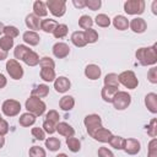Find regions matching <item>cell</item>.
<instances>
[{"label":"cell","instance_id":"1","mask_svg":"<svg viewBox=\"0 0 157 157\" xmlns=\"http://www.w3.org/2000/svg\"><path fill=\"white\" fill-rule=\"evenodd\" d=\"M136 59L142 66H153L157 63V45L139 48L135 53Z\"/></svg>","mask_w":157,"mask_h":157},{"label":"cell","instance_id":"2","mask_svg":"<svg viewBox=\"0 0 157 157\" xmlns=\"http://www.w3.org/2000/svg\"><path fill=\"white\" fill-rule=\"evenodd\" d=\"M25 107L27 109L28 113L36 115V117H40L44 114L45 112V103L38 98V97H34V96H29L27 99H26V103H25Z\"/></svg>","mask_w":157,"mask_h":157},{"label":"cell","instance_id":"3","mask_svg":"<svg viewBox=\"0 0 157 157\" xmlns=\"http://www.w3.org/2000/svg\"><path fill=\"white\" fill-rule=\"evenodd\" d=\"M118 80H119V85H123L128 90H134L139 85V80H137L135 72L131 70H126V71L120 72L118 75Z\"/></svg>","mask_w":157,"mask_h":157},{"label":"cell","instance_id":"4","mask_svg":"<svg viewBox=\"0 0 157 157\" xmlns=\"http://www.w3.org/2000/svg\"><path fill=\"white\" fill-rule=\"evenodd\" d=\"M83 124L86 126V130L88 132V135L92 137L93 134L102 128V118L98 114H88L83 119Z\"/></svg>","mask_w":157,"mask_h":157},{"label":"cell","instance_id":"5","mask_svg":"<svg viewBox=\"0 0 157 157\" xmlns=\"http://www.w3.org/2000/svg\"><path fill=\"white\" fill-rule=\"evenodd\" d=\"M114 108L117 110H124L126 109L131 103V96L126 91H118L112 101Z\"/></svg>","mask_w":157,"mask_h":157},{"label":"cell","instance_id":"6","mask_svg":"<svg viewBox=\"0 0 157 157\" xmlns=\"http://www.w3.org/2000/svg\"><path fill=\"white\" fill-rule=\"evenodd\" d=\"M47 10L55 17H61L66 12V1L65 0H48L45 2Z\"/></svg>","mask_w":157,"mask_h":157},{"label":"cell","instance_id":"7","mask_svg":"<svg viewBox=\"0 0 157 157\" xmlns=\"http://www.w3.org/2000/svg\"><path fill=\"white\" fill-rule=\"evenodd\" d=\"M6 71L12 80H21L23 76V67L16 59H9L6 61Z\"/></svg>","mask_w":157,"mask_h":157},{"label":"cell","instance_id":"8","mask_svg":"<svg viewBox=\"0 0 157 157\" xmlns=\"http://www.w3.org/2000/svg\"><path fill=\"white\" fill-rule=\"evenodd\" d=\"M21 103L16 99H6L1 105V110L6 117H16L21 112Z\"/></svg>","mask_w":157,"mask_h":157},{"label":"cell","instance_id":"9","mask_svg":"<svg viewBox=\"0 0 157 157\" xmlns=\"http://www.w3.org/2000/svg\"><path fill=\"white\" fill-rule=\"evenodd\" d=\"M144 0H128L124 2V11L128 15H141L145 11Z\"/></svg>","mask_w":157,"mask_h":157},{"label":"cell","instance_id":"10","mask_svg":"<svg viewBox=\"0 0 157 157\" xmlns=\"http://www.w3.org/2000/svg\"><path fill=\"white\" fill-rule=\"evenodd\" d=\"M123 150L125 153L128 155H137L141 150V144L139 140L136 139H132V137H129V139H124V145H123Z\"/></svg>","mask_w":157,"mask_h":157},{"label":"cell","instance_id":"11","mask_svg":"<svg viewBox=\"0 0 157 157\" xmlns=\"http://www.w3.org/2000/svg\"><path fill=\"white\" fill-rule=\"evenodd\" d=\"M69 53H70V47L64 42H58L53 45V54L58 59L66 58L69 55Z\"/></svg>","mask_w":157,"mask_h":157},{"label":"cell","instance_id":"12","mask_svg":"<svg viewBox=\"0 0 157 157\" xmlns=\"http://www.w3.org/2000/svg\"><path fill=\"white\" fill-rule=\"evenodd\" d=\"M70 87H71V82L65 76H59L54 80V88L58 93H65L70 90Z\"/></svg>","mask_w":157,"mask_h":157},{"label":"cell","instance_id":"13","mask_svg":"<svg viewBox=\"0 0 157 157\" xmlns=\"http://www.w3.org/2000/svg\"><path fill=\"white\" fill-rule=\"evenodd\" d=\"M129 27L134 33H144L147 29V23L142 17H135L129 21Z\"/></svg>","mask_w":157,"mask_h":157},{"label":"cell","instance_id":"14","mask_svg":"<svg viewBox=\"0 0 157 157\" xmlns=\"http://www.w3.org/2000/svg\"><path fill=\"white\" fill-rule=\"evenodd\" d=\"M55 131H58L64 137H72L75 135V129L65 121H59L55 125Z\"/></svg>","mask_w":157,"mask_h":157},{"label":"cell","instance_id":"15","mask_svg":"<svg viewBox=\"0 0 157 157\" xmlns=\"http://www.w3.org/2000/svg\"><path fill=\"white\" fill-rule=\"evenodd\" d=\"M101 74H102V70L96 64H88L85 67V76L88 80H98L101 77Z\"/></svg>","mask_w":157,"mask_h":157},{"label":"cell","instance_id":"16","mask_svg":"<svg viewBox=\"0 0 157 157\" xmlns=\"http://www.w3.org/2000/svg\"><path fill=\"white\" fill-rule=\"evenodd\" d=\"M112 136H113L112 131L102 126L101 129H98V130L93 134L92 137H93L96 141H99V142H103V144H104V142H109L110 139H112Z\"/></svg>","mask_w":157,"mask_h":157},{"label":"cell","instance_id":"17","mask_svg":"<svg viewBox=\"0 0 157 157\" xmlns=\"http://www.w3.org/2000/svg\"><path fill=\"white\" fill-rule=\"evenodd\" d=\"M22 39H23V42H25L26 44L32 45V47L38 45L39 42H40L39 34H38L37 32H33V31H26V32L23 33V36H22Z\"/></svg>","mask_w":157,"mask_h":157},{"label":"cell","instance_id":"18","mask_svg":"<svg viewBox=\"0 0 157 157\" xmlns=\"http://www.w3.org/2000/svg\"><path fill=\"white\" fill-rule=\"evenodd\" d=\"M118 87H113V86H103L102 91H101V96H102V99L107 103H112L114 96L117 94L118 92Z\"/></svg>","mask_w":157,"mask_h":157},{"label":"cell","instance_id":"19","mask_svg":"<svg viewBox=\"0 0 157 157\" xmlns=\"http://www.w3.org/2000/svg\"><path fill=\"white\" fill-rule=\"evenodd\" d=\"M145 105H146V108L152 114L157 113V94L155 92H150V93L146 94V97H145Z\"/></svg>","mask_w":157,"mask_h":157},{"label":"cell","instance_id":"20","mask_svg":"<svg viewBox=\"0 0 157 157\" xmlns=\"http://www.w3.org/2000/svg\"><path fill=\"white\" fill-rule=\"evenodd\" d=\"M40 18L39 17H37L34 13H28L27 16H26V20H25V22H26V26L31 29V31H33V32H36L37 29H39L40 28Z\"/></svg>","mask_w":157,"mask_h":157},{"label":"cell","instance_id":"21","mask_svg":"<svg viewBox=\"0 0 157 157\" xmlns=\"http://www.w3.org/2000/svg\"><path fill=\"white\" fill-rule=\"evenodd\" d=\"M33 13L37 16V17H45L48 15V10H47V5L44 1H40V0H37L33 2Z\"/></svg>","mask_w":157,"mask_h":157},{"label":"cell","instance_id":"22","mask_svg":"<svg viewBox=\"0 0 157 157\" xmlns=\"http://www.w3.org/2000/svg\"><path fill=\"white\" fill-rule=\"evenodd\" d=\"M112 23H113V26H114L117 29H119V31H125V29L129 28V20H128L125 16H123V15H117V16L113 18Z\"/></svg>","mask_w":157,"mask_h":157},{"label":"cell","instance_id":"23","mask_svg":"<svg viewBox=\"0 0 157 157\" xmlns=\"http://www.w3.org/2000/svg\"><path fill=\"white\" fill-rule=\"evenodd\" d=\"M71 42H72V44H74L75 47H77V48H83V47L87 44V42H86V39H85V33H83V31H76V32H74V33L71 34Z\"/></svg>","mask_w":157,"mask_h":157},{"label":"cell","instance_id":"24","mask_svg":"<svg viewBox=\"0 0 157 157\" xmlns=\"http://www.w3.org/2000/svg\"><path fill=\"white\" fill-rule=\"evenodd\" d=\"M48 94H49V86L45 85V83L37 85L31 92V96H34V97H38V98H44Z\"/></svg>","mask_w":157,"mask_h":157},{"label":"cell","instance_id":"25","mask_svg":"<svg viewBox=\"0 0 157 157\" xmlns=\"http://www.w3.org/2000/svg\"><path fill=\"white\" fill-rule=\"evenodd\" d=\"M75 105V99L72 96H63L59 101V107L60 109L67 112V110H71Z\"/></svg>","mask_w":157,"mask_h":157},{"label":"cell","instance_id":"26","mask_svg":"<svg viewBox=\"0 0 157 157\" xmlns=\"http://www.w3.org/2000/svg\"><path fill=\"white\" fill-rule=\"evenodd\" d=\"M36 115H33V114H31V113H23V114H21L20 115V118H18V123H20V125L21 126H23V128H28V126H31V125H33L34 123H36Z\"/></svg>","mask_w":157,"mask_h":157},{"label":"cell","instance_id":"27","mask_svg":"<svg viewBox=\"0 0 157 157\" xmlns=\"http://www.w3.org/2000/svg\"><path fill=\"white\" fill-rule=\"evenodd\" d=\"M56 26H58V22L53 18H45L40 21V29L45 33H53Z\"/></svg>","mask_w":157,"mask_h":157},{"label":"cell","instance_id":"28","mask_svg":"<svg viewBox=\"0 0 157 157\" xmlns=\"http://www.w3.org/2000/svg\"><path fill=\"white\" fill-rule=\"evenodd\" d=\"M22 61H25V64L28 65V66H36V65L39 64V55H38L36 52L29 50V52L25 55V58H23Z\"/></svg>","mask_w":157,"mask_h":157},{"label":"cell","instance_id":"29","mask_svg":"<svg viewBox=\"0 0 157 157\" xmlns=\"http://www.w3.org/2000/svg\"><path fill=\"white\" fill-rule=\"evenodd\" d=\"M29 50H31L29 47H27V45H25V44H18V45H16V48L13 49V56H15V59H17V60H23L25 55H26Z\"/></svg>","mask_w":157,"mask_h":157},{"label":"cell","instance_id":"30","mask_svg":"<svg viewBox=\"0 0 157 157\" xmlns=\"http://www.w3.org/2000/svg\"><path fill=\"white\" fill-rule=\"evenodd\" d=\"M40 78L45 82H52L54 81L56 77H55V71L54 69H49V67H43L40 69Z\"/></svg>","mask_w":157,"mask_h":157},{"label":"cell","instance_id":"31","mask_svg":"<svg viewBox=\"0 0 157 157\" xmlns=\"http://www.w3.org/2000/svg\"><path fill=\"white\" fill-rule=\"evenodd\" d=\"M66 146L71 152L76 153L81 150V141L78 139L74 137V136L72 137H66Z\"/></svg>","mask_w":157,"mask_h":157},{"label":"cell","instance_id":"32","mask_svg":"<svg viewBox=\"0 0 157 157\" xmlns=\"http://www.w3.org/2000/svg\"><path fill=\"white\" fill-rule=\"evenodd\" d=\"M60 146H61V142H60V140L58 137H48V139H45V147L49 151L55 152V151H58L60 148Z\"/></svg>","mask_w":157,"mask_h":157},{"label":"cell","instance_id":"33","mask_svg":"<svg viewBox=\"0 0 157 157\" xmlns=\"http://www.w3.org/2000/svg\"><path fill=\"white\" fill-rule=\"evenodd\" d=\"M67 32H69V28H67L66 25H64V23H58V26H56L55 29L53 31V36H54L56 39H61V38L66 37Z\"/></svg>","mask_w":157,"mask_h":157},{"label":"cell","instance_id":"34","mask_svg":"<svg viewBox=\"0 0 157 157\" xmlns=\"http://www.w3.org/2000/svg\"><path fill=\"white\" fill-rule=\"evenodd\" d=\"M94 22L98 27H102V28H105V27H109L110 25V18L105 15V13H98L94 18Z\"/></svg>","mask_w":157,"mask_h":157},{"label":"cell","instance_id":"35","mask_svg":"<svg viewBox=\"0 0 157 157\" xmlns=\"http://www.w3.org/2000/svg\"><path fill=\"white\" fill-rule=\"evenodd\" d=\"M104 86H113V87H118L119 88V80H118V75L114 72L107 74L104 77Z\"/></svg>","mask_w":157,"mask_h":157},{"label":"cell","instance_id":"36","mask_svg":"<svg viewBox=\"0 0 157 157\" xmlns=\"http://www.w3.org/2000/svg\"><path fill=\"white\" fill-rule=\"evenodd\" d=\"M92 25H93V20H92V17L88 16V15H82V16L78 18V26H80L82 29L92 28Z\"/></svg>","mask_w":157,"mask_h":157},{"label":"cell","instance_id":"37","mask_svg":"<svg viewBox=\"0 0 157 157\" xmlns=\"http://www.w3.org/2000/svg\"><path fill=\"white\" fill-rule=\"evenodd\" d=\"M85 33V39L87 43H96L98 40V32L93 28H88L83 31Z\"/></svg>","mask_w":157,"mask_h":157},{"label":"cell","instance_id":"38","mask_svg":"<svg viewBox=\"0 0 157 157\" xmlns=\"http://www.w3.org/2000/svg\"><path fill=\"white\" fill-rule=\"evenodd\" d=\"M113 148L115 150H123V145H124V137L121 136H117V135H113L110 141L108 142Z\"/></svg>","mask_w":157,"mask_h":157},{"label":"cell","instance_id":"39","mask_svg":"<svg viewBox=\"0 0 157 157\" xmlns=\"http://www.w3.org/2000/svg\"><path fill=\"white\" fill-rule=\"evenodd\" d=\"M12 47H13V39L12 38L6 37V36H4V37L0 38V48L2 50L9 52L10 49H12Z\"/></svg>","mask_w":157,"mask_h":157},{"label":"cell","instance_id":"40","mask_svg":"<svg viewBox=\"0 0 157 157\" xmlns=\"http://www.w3.org/2000/svg\"><path fill=\"white\" fill-rule=\"evenodd\" d=\"M28 155L29 157H47V153H45V150L40 146H33L29 148L28 151Z\"/></svg>","mask_w":157,"mask_h":157},{"label":"cell","instance_id":"41","mask_svg":"<svg viewBox=\"0 0 157 157\" xmlns=\"http://www.w3.org/2000/svg\"><path fill=\"white\" fill-rule=\"evenodd\" d=\"M6 37H10V38H16V37H18V29H17V27H15V26H5L4 27V32H2Z\"/></svg>","mask_w":157,"mask_h":157},{"label":"cell","instance_id":"42","mask_svg":"<svg viewBox=\"0 0 157 157\" xmlns=\"http://www.w3.org/2000/svg\"><path fill=\"white\" fill-rule=\"evenodd\" d=\"M39 66L43 67H49V69H54L55 67V63L50 56H43L39 59Z\"/></svg>","mask_w":157,"mask_h":157},{"label":"cell","instance_id":"43","mask_svg":"<svg viewBox=\"0 0 157 157\" xmlns=\"http://www.w3.org/2000/svg\"><path fill=\"white\" fill-rule=\"evenodd\" d=\"M147 135L151 136L152 139L157 136V119L156 118H153L147 125Z\"/></svg>","mask_w":157,"mask_h":157},{"label":"cell","instance_id":"44","mask_svg":"<svg viewBox=\"0 0 157 157\" xmlns=\"http://www.w3.org/2000/svg\"><path fill=\"white\" fill-rule=\"evenodd\" d=\"M31 134H32V136H33L34 139H37V140H39V141L45 140V132H44V130H43L42 128H39V126L32 128Z\"/></svg>","mask_w":157,"mask_h":157},{"label":"cell","instance_id":"45","mask_svg":"<svg viewBox=\"0 0 157 157\" xmlns=\"http://www.w3.org/2000/svg\"><path fill=\"white\" fill-rule=\"evenodd\" d=\"M147 157H157V139L153 137L148 142V153Z\"/></svg>","mask_w":157,"mask_h":157},{"label":"cell","instance_id":"46","mask_svg":"<svg viewBox=\"0 0 157 157\" xmlns=\"http://www.w3.org/2000/svg\"><path fill=\"white\" fill-rule=\"evenodd\" d=\"M59 118H60V115H59V113L55 109H50L45 114V120H49V121H52L54 124H58L59 123Z\"/></svg>","mask_w":157,"mask_h":157},{"label":"cell","instance_id":"47","mask_svg":"<svg viewBox=\"0 0 157 157\" xmlns=\"http://www.w3.org/2000/svg\"><path fill=\"white\" fill-rule=\"evenodd\" d=\"M102 6V1L101 0H85V7H88L92 11L98 10Z\"/></svg>","mask_w":157,"mask_h":157},{"label":"cell","instance_id":"48","mask_svg":"<svg viewBox=\"0 0 157 157\" xmlns=\"http://www.w3.org/2000/svg\"><path fill=\"white\" fill-rule=\"evenodd\" d=\"M55 125H56V124H54V123H52V121H49V120H44V121H43V125H42V129L44 130V132L52 135V134L55 132Z\"/></svg>","mask_w":157,"mask_h":157},{"label":"cell","instance_id":"49","mask_svg":"<svg viewBox=\"0 0 157 157\" xmlns=\"http://www.w3.org/2000/svg\"><path fill=\"white\" fill-rule=\"evenodd\" d=\"M147 80L151 82V83H157V67L156 66H152L148 71H147Z\"/></svg>","mask_w":157,"mask_h":157},{"label":"cell","instance_id":"50","mask_svg":"<svg viewBox=\"0 0 157 157\" xmlns=\"http://www.w3.org/2000/svg\"><path fill=\"white\" fill-rule=\"evenodd\" d=\"M97 153H98V157H114V153L107 147H99Z\"/></svg>","mask_w":157,"mask_h":157},{"label":"cell","instance_id":"51","mask_svg":"<svg viewBox=\"0 0 157 157\" xmlns=\"http://www.w3.org/2000/svg\"><path fill=\"white\" fill-rule=\"evenodd\" d=\"M9 132V123L5 119H0V135H6Z\"/></svg>","mask_w":157,"mask_h":157},{"label":"cell","instance_id":"52","mask_svg":"<svg viewBox=\"0 0 157 157\" xmlns=\"http://www.w3.org/2000/svg\"><path fill=\"white\" fill-rule=\"evenodd\" d=\"M72 4L77 9H83L85 7V0H78V1L77 0H72Z\"/></svg>","mask_w":157,"mask_h":157},{"label":"cell","instance_id":"53","mask_svg":"<svg viewBox=\"0 0 157 157\" xmlns=\"http://www.w3.org/2000/svg\"><path fill=\"white\" fill-rule=\"evenodd\" d=\"M6 83H7V80H6L5 75H2V74L0 72V90L4 88V87L6 86Z\"/></svg>","mask_w":157,"mask_h":157},{"label":"cell","instance_id":"54","mask_svg":"<svg viewBox=\"0 0 157 157\" xmlns=\"http://www.w3.org/2000/svg\"><path fill=\"white\" fill-rule=\"evenodd\" d=\"M5 59H7V52H5V50H2L0 48V61L1 60H5Z\"/></svg>","mask_w":157,"mask_h":157},{"label":"cell","instance_id":"55","mask_svg":"<svg viewBox=\"0 0 157 157\" xmlns=\"http://www.w3.org/2000/svg\"><path fill=\"white\" fill-rule=\"evenodd\" d=\"M152 12L155 15H157V1H153L152 2Z\"/></svg>","mask_w":157,"mask_h":157},{"label":"cell","instance_id":"56","mask_svg":"<svg viewBox=\"0 0 157 157\" xmlns=\"http://www.w3.org/2000/svg\"><path fill=\"white\" fill-rule=\"evenodd\" d=\"M4 145H5V137L2 135H0V148L4 147Z\"/></svg>","mask_w":157,"mask_h":157},{"label":"cell","instance_id":"57","mask_svg":"<svg viewBox=\"0 0 157 157\" xmlns=\"http://www.w3.org/2000/svg\"><path fill=\"white\" fill-rule=\"evenodd\" d=\"M4 27H5V26H4V23H2V22H0V34L4 32Z\"/></svg>","mask_w":157,"mask_h":157},{"label":"cell","instance_id":"58","mask_svg":"<svg viewBox=\"0 0 157 157\" xmlns=\"http://www.w3.org/2000/svg\"><path fill=\"white\" fill-rule=\"evenodd\" d=\"M55 157H69L66 153H59V155H56Z\"/></svg>","mask_w":157,"mask_h":157},{"label":"cell","instance_id":"59","mask_svg":"<svg viewBox=\"0 0 157 157\" xmlns=\"http://www.w3.org/2000/svg\"><path fill=\"white\" fill-rule=\"evenodd\" d=\"M0 119H1V114H0Z\"/></svg>","mask_w":157,"mask_h":157}]
</instances>
